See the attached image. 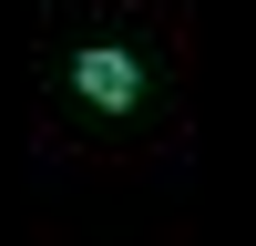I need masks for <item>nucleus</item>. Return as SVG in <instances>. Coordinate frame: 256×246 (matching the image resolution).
Here are the masks:
<instances>
[{
	"label": "nucleus",
	"mask_w": 256,
	"mask_h": 246,
	"mask_svg": "<svg viewBox=\"0 0 256 246\" xmlns=\"http://www.w3.org/2000/svg\"><path fill=\"white\" fill-rule=\"evenodd\" d=\"M72 82H82V102H102V113H123V102L144 92V72H134L123 52H82V62H72Z\"/></svg>",
	"instance_id": "obj_1"
}]
</instances>
